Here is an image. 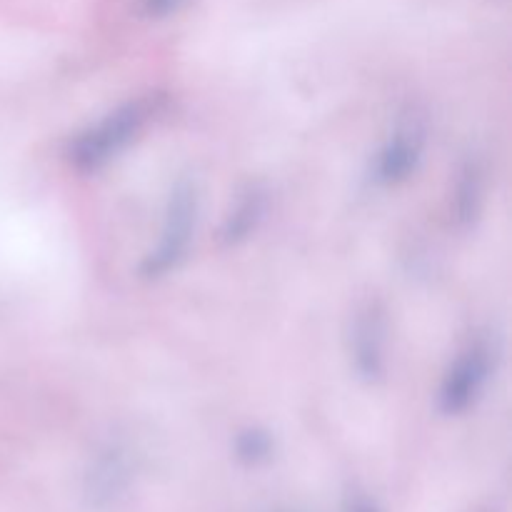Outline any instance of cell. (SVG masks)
<instances>
[{
  "label": "cell",
  "instance_id": "obj_11",
  "mask_svg": "<svg viewBox=\"0 0 512 512\" xmlns=\"http://www.w3.org/2000/svg\"><path fill=\"white\" fill-rule=\"evenodd\" d=\"M350 512H375L373 508H370V505L368 503H363V505H355V508L353 510H350Z\"/></svg>",
  "mask_w": 512,
  "mask_h": 512
},
{
  "label": "cell",
  "instance_id": "obj_4",
  "mask_svg": "<svg viewBox=\"0 0 512 512\" xmlns=\"http://www.w3.org/2000/svg\"><path fill=\"white\" fill-rule=\"evenodd\" d=\"M423 145H425L423 115H420L415 108H410L408 113L400 118L390 143L385 145L383 153H380V160H378L380 183L395 185V183H403L405 178H410V173L418 168Z\"/></svg>",
  "mask_w": 512,
  "mask_h": 512
},
{
  "label": "cell",
  "instance_id": "obj_7",
  "mask_svg": "<svg viewBox=\"0 0 512 512\" xmlns=\"http://www.w3.org/2000/svg\"><path fill=\"white\" fill-rule=\"evenodd\" d=\"M265 210V195L260 190H248V193L240 198V203L235 205L233 213H230L228 223L223 228L225 243H240L243 238H248L255 230V225L260 223Z\"/></svg>",
  "mask_w": 512,
  "mask_h": 512
},
{
  "label": "cell",
  "instance_id": "obj_3",
  "mask_svg": "<svg viewBox=\"0 0 512 512\" xmlns=\"http://www.w3.org/2000/svg\"><path fill=\"white\" fill-rule=\"evenodd\" d=\"M350 353L360 378L378 380L385 370V310L378 298H368L355 308L350 323Z\"/></svg>",
  "mask_w": 512,
  "mask_h": 512
},
{
  "label": "cell",
  "instance_id": "obj_10",
  "mask_svg": "<svg viewBox=\"0 0 512 512\" xmlns=\"http://www.w3.org/2000/svg\"><path fill=\"white\" fill-rule=\"evenodd\" d=\"M185 0H140V10L148 18H163V15L175 13Z\"/></svg>",
  "mask_w": 512,
  "mask_h": 512
},
{
  "label": "cell",
  "instance_id": "obj_9",
  "mask_svg": "<svg viewBox=\"0 0 512 512\" xmlns=\"http://www.w3.org/2000/svg\"><path fill=\"white\" fill-rule=\"evenodd\" d=\"M238 455L245 460V463H260L270 455V438L260 430H248L238 438Z\"/></svg>",
  "mask_w": 512,
  "mask_h": 512
},
{
  "label": "cell",
  "instance_id": "obj_1",
  "mask_svg": "<svg viewBox=\"0 0 512 512\" xmlns=\"http://www.w3.org/2000/svg\"><path fill=\"white\" fill-rule=\"evenodd\" d=\"M153 113V100L140 98L120 105L113 113L105 115L98 125L80 133L70 143V163L78 170H95L108 163L110 158L120 153L128 143H133L135 135L143 130L145 120Z\"/></svg>",
  "mask_w": 512,
  "mask_h": 512
},
{
  "label": "cell",
  "instance_id": "obj_8",
  "mask_svg": "<svg viewBox=\"0 0 512 512\" xmlns=\"http://www.w3.org/2000/svg\"><path fill=\"white\" fill-rule=\"evenodd\" d=\"M480 193H483V185H480L478 165H465L463 178H460L458 190H455V215H458L460 223H470L475 218L480 205Z\"/></svg>",
  "mask_w": 512,
  "mask_h": 512
},
{
  "label": "cell",
  "instance_id": "obj_2",
  "mask_svg": "<svg viewBox=\"0 0 512 512\" xmlns=\"http://www.w3.org/2000/svg\"><path fill=\"white\" fill-rule=\"evenodd\" d=\"M195 213H198V193H195V185L185 178L178 180L173 193H170L158 248L145 258L143 268H140L143 278H163L165 273L178 268V263L188 253L190 233L195 228Z\"/></svg>",
  "mask_w": 512,
  "mask_h": 512
},
{
  "label": "cell",
  "instance_id": "obj_5",
  "mask_svg": "<svg viewBox=\"0 0 512 512\" xmlns=\"http://www.w3.org/2000/svg\"><path fill=\"white\" fill-rule=\"evenodd\" d=\"M490 370V348L485 343H475L455 360L440 390V408L448 415L463 413L470 408L475 395L483 388Z\"/></svg>",
  "mask_w": 512,
  "mask_h": 512
},
{
  "label": "cell",
  "instance_id": "obj_6",
  "mask_svg": "<svg viewBox=\"0 0 512 512\" xmlns=\"http://www.w3.org/2000/svg\"><path fill=\"white\" fill-rule=\"evenodd\" d=\"M130 463L128 453L118 445H110L108 450L95 458L93 468L88 475V490L93 500H115L118 493H123L128 485Z\"/></svg>",
  "mask_w": 512,
  "mask_h": 512
}]
</instances>
